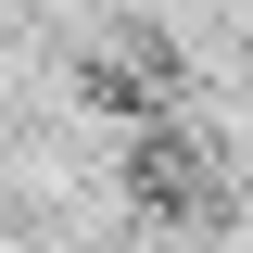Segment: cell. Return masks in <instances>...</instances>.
<instances>
[{
    "label": "cell",
    "instance_id": "cell-1",
    "mask_svg": "<svg viewBox=\"0 0 253 253\" xmlns=\"http://www.w3.org/2000/svg\"><path fill=\"white\" fill-rule=\"evenodd\" d=\"M114 177H126V215L152 228V241H215V228L241 215V165H228V139L203 126V101H177V114H152V126H126Z\"/></svg>",
    "mask_w": 253,
    "mask_h": 253
},
{
    "label": "cell",
    "instance_id": "cell-2",
    "mask_svg": "<svg viewBox=\"0 0 253 253\" xmlns=\"http://www.w3.org/2000/svg\"><path fill=\"white\" fill-rule=\"evenodd\" d=\"M76 89H89L114 126H152V114H177V101H190V51H177V26H139V13H126L114 38H89Z\"/></svg>",
    "mask_w": 253,
    "mask_h": 253
}]
</instances>
